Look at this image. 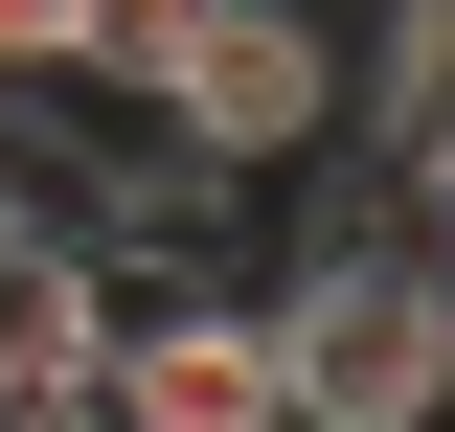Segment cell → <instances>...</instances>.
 Here are the masks:
<instances>
[{
	"label": "cell",
	"instance_id": "cell-1",
	"mask_svg": "<svg viewBox=\"0 0 455 432\" xmlns=\"http://www.w3.org/2000/svg\"><path fill=\"white\" fill-rule=\"evenodd\" d=\"M274 387H296V432H455V319H433V205H341V228H296L274 273Z\"/></svg>",
	"mask_w": 455,
	"mask_h": 432
},
{
	"label": "cell",
	"instance_id": "cell-2",
	"mask_svg": "<svg viewBox=\"0 0 455 432\" xmlns=\"http://www.w3.org/2000/svg\"><path fill=\"white\" fill-rule=\"evenodd\" d=\"M341 92H364V68H341L319 0H182V46H160L137 114H160L182 160H228V182H296V160L341 137Z\"/></svg>",
	"mask_w": 455,
	"mask_h": 432
},
{
	"label": "cell",
	"instance_id": "cell-3",
	"mask_svg": "<svg viewBox=\"0 0 455 432\" xmlns=\"http://www.w3.org/2000/svg\"><path fill=\"white\" fill-rule=\"evenodd\" d=\"M92 410L114 432H296L274 387V296H228V273H114V341H92Z\"/></svg>",
	"mask_w": 455,
	"mask_h": 432
},
{
	"label": "cell",
	"instance_id": "cell-4",
	"mask_svg": "<svg viewBox=\"0 0 455 432\" xmlns=\"http://www.w3.org/2000/svg\"><path fill=\"white\" fill-rule=\"evenodd\" d=\"M68 23H92V0H0V92H46V68H68Z\"/></svg>",
	"mask_w": 455,
	"mask_h": 432
},
{
	"label": "cell",
	"instance_id": "cell-5",
	"mask_svg": "<svg viewBox=\"0 0 455 432\" xmlns=\"http://www.w3.org/2000/svg\"><path fill=\"white\" fill-rule=\"evenodd\" d=\"M0 432H114V410H92V387H46V410H0Z\"/></svg>",
	"mask_w": 455,
	"mask_h": 432
},
{
	"label": "cell",
	"instance_id": "cell-6",
	"mask_svg": "<svg viewBox=\"0 0 455 432\" xmlns=\"http://www.w3.org/2000/svg\"><path fill=\"white\" fill-rule=\"evenodd\" d=\"M433 319H455V205H433Z\"/></svg>",
	"mask_w": 455,
	"mask_h": 432
}]
</instances>
